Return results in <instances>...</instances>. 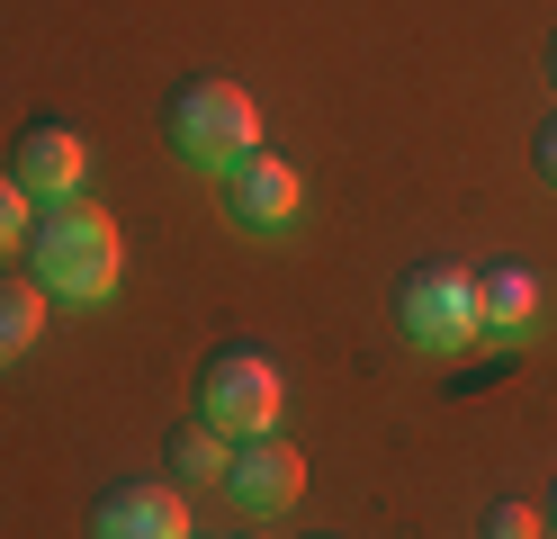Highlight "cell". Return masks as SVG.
<instances>
[{
  "instance_id": "obj_1",
  "label": "cell",
  "mask_w": 557,
  "mask_h": 539,
  "mask_svg": "<svg viewBox=\"0 0 557 539\" xmlns=\"http://www.w3.org/2000/svg\"><path fill=\"white\" fill-rule=\"evenodd\" d=\"M27 279L46 287V297H63V306H99L117 287V270H126V243H117V216L109 207H90V198H54V207H37V225H27Z\"/></svg>"
},
{
  "instance_id": "obj_15",
  "label": "cell",
  "mask_w": 557,
  "mask_h": 539,
  "mask_svg": "<svg viewBox=\"0 0 557 539\" xmlns=\"http://www.w3.org/2000/svg\"><path fill=\"white\" fill-rule=\"evenodd\" d=\"M548 82H557V36H548Z\"/></svg>"
},
{
  "instance_id": "obj_4",
  "label": "cell",
  "mask_w": 557,
  "mask_h": 539,
  "mask_svg": "<svg viewBox=\"0 0 557 539\" xmlns=\"http://www.w3.org/2000/svg\"><path fill=\"white\" fill-rule=\"evenodd\" d=\"M396 323H405V342H423V351H468V342L485 333L476 270H459V261L405 270V279H396Z\"/></svg>"
},
{
  "instance_id": "obj_16",
  "label": "cell",
  "mask_w": 557,
  "mask_h": 539,
  "mask_svg": "<svg viewBox=\"0 0 557 539\" xmlns=\"http://www.w3.org/2000/svg\"><path fill=\"white\" fill-rule=\"evenodd\" d=\"M548 522H557V486H548Z\"/></svg>"
},
{
  "instance_id": "obj_5",
  "label": "cell",
  "mask_w": 557,
  "mask_h": 539,
  "mask_svg": "<svg viewBox=\"0 0 557 539\" xmlns=\"http://www.w3.org/2000/svg\"><path fill=\"white\" fill-rule=\"evenodd\" d=\"M10 180H18L37 207L82 198V180H90V144H82V126H63V118H27L18 144H10Z\"/></svg>"
},
{
  "instance_id": "obj_14",
  "label": "cell",
  "mask_w": 557,
  "mask_h": 539,
  "mask_svg": "<svg viewBox=\"0 0 557 539\" xmlns=\"http://www.w3.org/2000/svg\"><path fill=\"white\" fill-rule=\"evenodd\" d=\"M531 171L557 189V118H540V135H531Z\"/></svg>"
},
{
  "instance_id": "obj_2",
  "label": "cell",
  "mask_w": 557,
  "mask_h": 539,
  "mask_svg": "<svg viewBox=\"0 0 557 539\" xmlns=\"http://www.w3.org/2000/svg\"><path fill=\"white\" fill-rule=\"evenodd\" d=\"M162 135L171 154H181L189 171H234L243 154H261V108L243 82H225V72H189V82H171L162 99Z\"/></svg>"
},
{
  "instance_id": "obj_8",
  "label": "cell",
  "mask_w": 557,
  "mask_h": 539,
  "mask_svg": "<svg viewBox=\"0 0 557 539\" xmlns=\"http://www.w3.org/2000/svg\"><path fill=\"white\" fill-rule=\"evenodd\" d=\"M90 539H189V503L171 486H109L90 503Z\"/></svg>"
},
{
  "instance_id": "obj_10",
  "label": "cell",
  "mask_w": 557,
  "mask_h": 539,
  "mask_svg": "<svg viewBox=\"0 0 557 539\" xmlns=\"http://www.w3.org/2000/svg\"><path fill=\"white\" fill-rule=\"evenodd\" d=\"M46 287L37 279H18V270H0V369H10V359H27V342L46 333Z\"/></svg>"
},
{
  "instance_id": "obj_7",
  "label": "cell",
  "mask_w": 557,
  "mask_h": 539,
  "mask_svg": "<svg viewBox=\"0 0 557 539\" xmlns=\"http://www.w3.org/2000/svg\"><path fill=\"white\" fill-rule=\"evenodd\" d=\"M225 494L243 513H288L306 494V458L278 441V431H252V441H234V458H225Z\"/></svg>"
},
{
  "instance_id": "obj_6",
  "label": "cell",
  "mask_w": 557,
  "mask_h": 539,
  "mask_svg": "<svg viewBox=\"0 0 557 539\" xmlns=\"http://www.w3.org/2000/svg\"><path fill=\"white\" fill-rule=\"evenodd\" d=\"M297 207H306V180H297V162L288 154H243L234 171H225V216L243 234H278V225H297Z\"/></svg>"
},
{
  "instance_id": "obj_12",
  "label": "cell",
  "mask_w": 557,
  "mask_h": 539,
  "mask_svg": "<svg viewBox=\"0 0 557 539\" xmlns=\"http://www.w3.org/2000/svg\"><path fill=\"white\" fill-rule=\"evenodd\" d=\"M27 225H37V198H27V189H18V180H10V171H0V261H10V252L27 243Z\"/></svg>"
},
{
  "instance_id": "obj_9",
  "label": "cell",
  "mask_w": 557,
  "mask_h": 539,
  "mask_svg": "<svg viewBox=\"0 0 557 539\" xmlns=\"http://www.w3.org/2000/svg\"><path fill=\"white\" fill-rule=\"evenodd\" d=\"M225 458H234V441L207 414H189V422H171V441H162V467L181 486H225Z\"/></svg>"
},
{
  "instance_id": "obj_17",
  "label": "cell",
  "mask_w": 557,
  "mask_h": 539,
  "mask_svg": "<svg viewBox=\"0 0 557 539\" xmlns=\"http://www.w3.org/2000/svg\"><path fill=\"white\" fill-rule=\"evenodd\" d=\"M243 539H261V530H243Z\"/></svg>"
},
{
  "instance_id": "obj_11",
  "label": "cell",
  "mask_w": 557,
  "mask_h": 539,
  "mask_svg": "<svg viewBox=\"0 0 557 539\" xmlns=\"http://www.w3.org/2000/svg\"><path fill=\"white\" fill-rule=\"evenodd\" d=\"M476 297H485V323H495V333H521V323L540 315V279L521 270V261H495L476 279Z\"/></svg>"
},
{
  "instance_id": "obj_13",
  "label": "cell",
  "mask_w": 557,
  "mask_h": 539,
  "mask_svg": "<svg viewBox=\"0 0 557 539\" xmlns=\"http://www.w3.org/2000/svg\"><path fill=\"white\" fill-rule=\"evenodd\" d=\"M548 522L531 513V503H485V522H476V539H540Z\"/></svg>"
},
{
  "instance_id": "obj_3",
  "label": "cell",
  "mask_w": 557,
  "mask_h": 539,
  "mask_svg": "<svg viewBox=\"0 0 557 539\" xmlns=\"http://www.w3.org/2000/svg\"><path fill=\"white\" fill-rule=\"evenodd\" d=\"M198 414L225 431V441H252V431H278V414H288V378H278V359L261 351H207L198 369Z\"/></svg>"
}]
</instances>
